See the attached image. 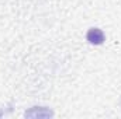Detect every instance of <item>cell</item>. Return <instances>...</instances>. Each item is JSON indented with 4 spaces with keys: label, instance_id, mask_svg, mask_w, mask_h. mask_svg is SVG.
Here are the masks:
<instances>
[{
    "label": "cell",
    "instance_id": "cell-1",
    "mask_svg": "<svg viewBox=\"0 0 121 119\" xmlns=\"http://www.w3.org/2000/svg\"><path fill=\"white\" fill-rule=\"evenodd\" d=\"M26 118H32V119H47L54 116V111L48 107H31L30 109H27L24 112Z\"/></svg>",
    "mask_w": 121,
    "mask_h": 119
},
{
    "label": "cell",
    "instance_id": "cell-3",
    "mask_svg": "<svg viewBox=\"0 0 121 119\" xmlns=\"http://www.w3.org/2000/svg\"><path fill=\"white\" fill-rule=\"evenodd\" d=\"M3 115H4V111H1V109H0V118H1Z\"/></svg>",
    "mask_w": 121,
    "mask_h": 119
},
{
    "label": "cell",
    "instance_id": "cell-2",
    "mask_svg": "<svg viewBox=\"0 0 121 119\" xmlns=\"http://www.w3.org/2000/svg\"><path fill=\"white\" fill-rule=\"evenodd\" d=\"M86 39H87L89 44L97 46V45H103V44H104L106 35H104L103 30H100V28H97V27H91V28H89L87 32H86Z\"/></svg>",
    "mask_w": 121,
    "mask_h": 119
},
{
    "label": "cell",
    "instance_id": "cell-4",
    "mask_svg": "<svg viewBox=\"0 0 121 119\" xmlns=\"http://www.w3.org/2000/svg\"><path fill=\"white\" fill-rule=\"evenodd\" d=\"M120 107H121V99H120Z\"/></svg>",
    "mask_w": 121,
    "mask_h": 119
}]
</instances>
